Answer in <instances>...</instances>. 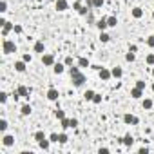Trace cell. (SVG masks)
Masks as SVG:
<instances>
[{
    "instance_id": "6da1fadb",
    "label": "cell",
    "mask_w": 154,
    "mask_h": 154,
    "mask_svg": "<svg viewBox=\"0 0 154 154\" xmlns=\"http://www.w3.org/2000/svg\"><path fill=\"white\" fill-rule=\"evenodd\" d=\"M16 51V45H15V42L13 40H4V53H15Z\"/></svg>"
},
{
    "instance_id": "7a4b0ae2",
    "label": "cell",
    "mask_w": 154,
    "mask_h": 154,
    "mask_svg": "<svg viewBox=\"0 0 154 154\" xmlns=\"http://www.w3.org/2000/svg\"><path fill=\"white\" fill-rule=\"evenodd\" d=\"M73 78V84H75L76 87H80V85H84V82H85V75H82V73H78V75H75V76H71Z\"/></svg>"
},
{
    "instance_id": "3957f363",
    "label": "cell",
    "mask_w": 154,
    "mask_h": 154,
    "mask_svg": "<svg viewBox=\"0 0 154 154\" xmlns=\"http://www.w3.org/2000/svg\"><path fill=\"white\" fill-rule=\"evenodd\" d=\"M98 75H100V78H102V80H109V78L112 76V73H111L109 69H105V67H100Z\"/></svg>"
},
{
    "instance_id": "277c9868",
    "label": "cell",
    "mask_w": 154,
    "mask_h": 154,
    "mask_svg": "<svg viewBox=\"0 0 154 154\" xmlns=\"http://www.w3.org/2000/svg\"><path fill=\"white\" fill-rule=\"evenodd\" d=\"M16 92H18L20 96H24V98H29V92H31V89H27L25 85H20L18 89H16Z\"/></svg>"
},
{
    "instance_id": "5b68a950",
    "label": "cell",
    "mask_w": 154,
    "mask_h": 154,
    "mask_svg": "<svg viewBox=\"0 0 154 154\" xmlns=\"http://www.w3.org/2000/svg\"><path fill=\"white\" fill-rule=\"evenodd\" d=\"M56 9H58V11H65V9H69L67 0H56Z\"/></svg>"
},
{
    "instance_id": "8992f818",
    "label": "cell",
    "mask_w": 154,
    "mask_h": 154,
    "mask_svg": "<svg viewBox=\"0 0 154 154\" xmlns=\"http://www.w3.org/2000/svg\"><path fill=\"white\" fill-rule=\"evenodd\" d=\"M58 96H60V94H58V91L55 89V87H51V89L47 91V98L51 100V102H55V100H58Z\"/></svg>"
},
{
    "instance_id": "52a82bcc",
    "label": "cell",
    "mask_w": 154,
    "mask_h": 154,
    "mask_svg": "<svg viewBox=\"0 0 154 154\" xmlns=\"http://www.w3.org/2000/svg\"><path fill=\"white\" fill-rule=\"evenodd\" d=\"M42 62H44V65H55V56L53 55H44Z\"/></svg>"
},
{
    "instance_id": "ba28073f",
    "label": "cell",
    "mask_w": 154,
    "mask_h": 154,
    "mask_svg": "<svg viewBox=\"0 0 154 154\" xmlns=\"http://www.w3.org/2000/svg\"><path fill=\"white\" fill-rule=\"evenodd\" d=\"M123 122H125V123H134V125H136V123H140V120H138L136 116H132V114H125V116H123Z\"/></svg>"
},
{
    "instance_id": "9c48e42d",
    "label": "cell",
    "mask_w": 154,
    "mask_h": 154,
    "mask_svg": "<svg viewBox=\"0 0 154 154\" xmlns=\"http://www.w3.org/2000/svg\"><path fill=\"white\" fill-rule=\"evenodd\" d=\"M96 25H98L100 31H105L107 27H109V24H107V18H100L98 22H96Z\"/></svg>"
},
{
    "instance_id": "30bf717a",
    "label": "cell",
    "mask_w": 154,
    "mask_h": 154,
    "mask_svg": "<svg viewBox=\"0 0 154 154\" xmlns=\"http://www.w3.org/2000/svg\"><path fill=\"white\" fill-rule=\"evenodd\" d=\"M2 143H4L5 147H11L13 143H15V138H13V136H9V134H5V136L2 138Z\"/></svg>"
},
{
    "instance_id": "8fae6325",
    "label": "cell",
    "mask_w": 154,
    "mask_h": 154,
    "mask_svg": "<svg viewBox=\"0 0 154 154\" xmlns=\"http://www.w3.org/2000/svg\"><path fill=\"white\" fill-rule=\"evenodd\" d=\"M131 96H132V98H142V96H143V89H140V87H134V89L131 91Z\"/></svg>"
},
{
    "instance_id": "7c38bea8",
    "label": "cell",
    "mask_w": 154,
    "mask_h": 154,
    "mask_svg": "<svg viewBox=\"0 0 154 154\" xmlns=\"http://www.w3.org/2000/svg\"><path fill=\"white\" fill-rule=\"evenodd\" d=\"M131 13H132V16H134V18H142L143 16V9L142 8H134Z\"/></svg>"
},
{
    "instance_id": "4fadbf2b",
    "label": "cell",
    "mask_w": 154,
    "mask_h": 154,
    "mask_svg": "<svg viewBox=\"0 0 154 154\" xmlns=\"http://www.w3.org/2000/svg\"><path fill=\"white\" fill-rule=\"evenodd\" d=\"M2 27H4V35H8L9 31H13V29H15V24H11V22H5V24L2 25Z\"/></svg>"
},
{
    "instance_id": "5bb4252c",
    "label": "cell",
    "mask_w": 154,
    "mask_h": 154,
    "mask_svg": "<svg viewBox=\"0 0 154 154\" xmlns=\"http://www.w3.org/2000/svg\"><path fill=\"white\" fill-rule=\"evenodd\" d=\"M64 64H55V65H53V71H55L56 73V75H62V73H64Z\"/></svg>"
},
{
    "instance_id": "9a60e30c",
    "label": "cell",
    "mask_w": 154,
    "mask_h": 154,
    "mask_svg": "<svg viewBox=\"0 0 154 154\" xmlns=\"http://www.w3.org/2000/svg\"><path fill=\"white\" fill-rule=\"evenodd\" d=\"M112 76L114 78H122V75H123V71H122V67H112Z\"/></svg>"
},
{
    "instance_id": "2e32d148",
    "label": "cell",
    "mask_w": 154,
    "mask_h": 154,
    "mask_svg": "<svg viewBox=\"0 0 154 154\" xmlns=\"http://www.w3.org/2000/svg\"><path fill=\"white\" fill-rule=\"evenodd\" d=\"M107 24H109V27H116L118 18L116 16H107Z\"/></svg>"
},
{
    "instance_id": "e0dca14e",
    "label": "cell",
    "mask_w": 154,
    "mask_h": 154,
    "mask_svg": "<svg viewBox=\"0 0 154 154\" xmlns=\"http://www.w3.org/2000/svg\"><path fill=\"white\" fill-rule=\"evenodd\" d=\"M15 69H16L18 73H24V71H25V62H24V60H22V62H16V64H15Z\"/></svg>"
},
{
    "instance_id": "ac0fdd59",
    "label": "cell",
    "mask_w": 154,
    "mask_h": 154,
    "mask_svg": "<svg viewBox=\"0 0 154 154\" xmlns=\"http://www.w3.org/2000/svg\"><path fill=\"white\" fill-rule=\"evenodd\" d=\"M60 123H62V129L65 131V129H69V127H71V120L69 118H62V120H60Z\"/></svg>"
},
{
    "instance_id": "d6986e66",
    "label": "cell",
    "mask_w": 154,
    "mask_h": 154,
    "mask_svg": "<svg viewBox=\"0 0 154 154\" xmlns=\"http://www.w3.org/2000/svg\"><path fill=\"white\" fill-rule=\"evenodd\" d=\"M132 142H134V140H132V136H131V134H127V136L122 140V143H123V145H127V147H131V145H132Z\"/></svg>"
},
{
    "instance_id": "ffe728a7",
    "label": "cell",
    "mask_w": 154,
    "mask_h": 154,
    "mask_svg": "<svg viewBox=\"0 0 154 154\" xmlns=\"http://www.w3.org/2000/svg\"><path fill=\"white\" fill-rule=\"evenodd\" d=\"M35 140H36V142L40 143V142H42V140H45V134H44L42 131H38V132H35Z\"/></svg>"
},
{
    "instance_id": "44dd1931",
    "label": "cell",
    "mask_w": 154,
    "mask_h": 154,
    "mask_svg": "<svg viewBox=\"0 0 154 154\" xmlns=\"http://www.w3.org/2000/svg\"><path fill=\"white\" fill-rule=\"evenodd\" d=\"M35 53H44V42H36L35 44Z\"/></svg>"
},
{
    "instance_id": "7402d4cb",
    "label": "cell",
    "mask_w": 154,
    "mask_h": 154,
    "mask_svg": "<svg viewBox=\"0 0 154 154\" xmlns=\"http://www.w3.org/2000/svg\"><path fill=\"white\" fill-rule=\"evenodd\" d=\"M142 105H143V109H151V107H152V100L151 98H145Z\"/></svg>"
},
{
    "instance_id": "603a6c76",
    "label": "cell",
    "mask_w": 154,
    "mask_h": 154,
    "mask_svg": "<svg viewBox=\"0 0 154 154\" xmlns=\"http://www.w3.org/2000/svg\"><path fill=\"white\" fill-rule=\"evenodd\" d=\"M78 65H80V67H89V60H87V58H80Z\"/></svg>"
},
{
    "instance_id": "cb8c5ba5",
    "label": "cell",
    "mask_w": 154,
    "mask_h": 154,
    "mask_svg": "<svg viewBox=\"0 0 154 154\" xmlns=\"http://www.w3.org/2000/svg\"><path fill=\"white\" fill-rule=\"evenodd\" d=\"M5 131H8V122L2 118L0 120V132H5Z\"/></svg>"
},
{
    "instance_id": "d4e9b609",
    "label": "cell",
    "mask_w": 154,
    "mask_h": 154,
    "mask_svg": "<svg viewBox=\"0 0 154 154\" xmlns=\"http://www.w3.org/2000/svg\"><path fill=\"white\" fill-rule=\"evenodd\" d=\"M49 142H51V140H47V138H45V140H42V142H40V147L47 151V149H49Z\"/></svg>"
},
{
    "instance_id": "484cf974",
    "label": "cell",
    "mask_w": 154,
    "mask_h": 154,
    "mask_svg": "<svg viewBox=\"0 0 154 154\" xmlns=\"http://www.w3.org/2000/svg\"><path fill=\"white\" fill-rule=\"evenodd\" d=\"M134 53H132V51H129V53H127V55H125V60H127V62H134Z\"/></svg>"
},
{
    "instance_id": "4316f807",
    "label": "cell",
    "mask_w": 154,
    "mask_h": 154,
    "mask_svg": "<svg viewBox=\"0 0 154 154\" xmlns=\"http://www.w3.org/2000/svg\"><path fill=\"white\" fill-rule=\"evenodd\" d=\"M22 114H24V116L31 114V105H24V107H22Z\"/></svg>"
},
{
    "instance_id": "83f0119b",
    "label": "cell",
    "mask_w": 154,
    "mask_h": 154,
    "mask_svg": "<svg viewBox=\"0 0 154 154\" xmlns=\"http://www.w3.org/2000/svg\"><path fill=\"white\" fill-rule=\"evenodd\" d=\"M100 40H102V42L105 44V42H109V40H111V36L107 35V33H103V31H102V35H100Z\"/></svg>"
},
{
    "instance_id": "f1b7e54d",
    "label": "cell",
    "mask_w": 154,
    "mask_h": 154,
    "mask_svg": "<svg viewBox=\"0 0 154 154\" xmlns=\"http://www.w3.org/2000/svg\"><path fill=\"white\" fill-rule=\"evenodd\" d=\"M49 140H51V142H55V143H58V142H60V134H56V132H53V134L49 136Z\"/></svg>"
},
{
    "instance_id": "f546056e",
    "label": "cell",
    "mask_w": 154,
    "mask_h": 154,
    "mask_svg": "<svg viewBox=\"0 0 154 154\" xmlns=\"http://www.w3.org/2000/svg\"><path fill=\"white\" fill-rule=\"evenodd\" d=\"M5 11H8V2L2 0V2H0V13H5Z\"/></svg>"
},
{
    "instance_id": "4dcf8cb0",
    "label": "cell",
    "mask_w": 154,
    "mask_h": 154,
    "mask_svg": "<svg viewBox=\"0 0 154 154\" xmlns=\"http://www.w3.org/2000/svg\"><path fill=\"white\" fill-rule=\"evenodd\" d=\"M55 116H56L58 120H62V118H65V112L60 111V109H56V111H55Z\"/></svg>"
},
{
    "instance_id": "1f68e13d",
    "label": "cell",
    "mask_w": 154,
    "mask_h": 154,
    "mask_svg": "<svg viewBox=\"0 0 154 154\" xmlns=\"http://www.w3.org/2000/svg\"><path fill=\"white\" fill-rule=\"evenodd\" d=\"M84 96H85V100H92V96H94V91H91V89H89V91H85V94H84Z\"/></svg>"
},
{
    "instance_id": "d6a6232c",
    "label": "cell",
    "mask_w": 154,
    "mask_h": 154,
    "mask_svg": "<svg viewBox=\"0 0 154 154\" xmlns=\"http://www.w3.org/2000/svg\"><path fill=\"white\" fill-rule=\"evenodd\" d=\"M103 0H92V8H102Z\"/></svg>"
},
{
    "instance_id": "836d02e7",
    "label": "cell",
    "mask_w": 154,
    "mask_h": 154,
    "mask_svg": "<svg viewBox=\"0 0 154 154\" xmlns=\"http://www.w3.org/2000/svg\"><path fill=\"white\" fill-rule=\"evenodd\" d=\"M67 134H65V132H62V134H60V143H67Z\"/></svg>"
},
{
    "instance_id": "e575fe53",
    "label": "cell",
    "mask_w": 154,
    "mask_h": 154,
    "mask_svg": "<svg viewBox=\"0 0 154 154\" xmlns=\"http://www.w3.org/2000/svg\"><path fill=\"white\" fill-rule=\"evenodd\" d=\"M82 8H84V5L80 4V0H76V2L73 4V9H76V11H80V9H82Z\"/></svg>"
},
{
    "instance_id": "d590c367",
    "label": "cell",
    "mask_w": 154,
    "mask_h": 154,
    "mask_svg": "<svg viewBox=\"0 0 154 154\" xmlns=\"http://www.w3.org/2000/svg\"><path fill=\"white\" fill-rule=\"evenodd\" d=\"M92 102H94V103H100V102H102V94H96V92H94V96H92Z\"/></svg>"
},
{
    "instance_id": "8d00e7d4",
    "label": "cell",
    "mask_w": 154,
    "mask_h": 154,
    "mask_svg": "<svg viewBox=\"0 0 154 154\" xmlns=\"http://www.w3.org/2000/svg\"><path fill=\"white\" fill-rule=\"evenodd\" d=\"M147 45H149V47H154V35L147 38Z\"/></svg>"
},
{
    "instance_id": "74e56055",
    "label": "cell",
    "mask_w": 154,
    "mask_h": 154,
    "mask_svg": "<svg viewBox=\"0 0 154 154\" xmlns=\"http://www.w3.org/2000/svg\"><path fill=\"white\" fill-rule=\"evenodd\" d=\"M0 102H2V103H5V102H8V94H5L4 91L0 92Z\"/></svg>"
},
{
    "instance_id": "f35d334b",
    "label": "cell",
    "mask_w": 154,
    "mask_h": 154,
    "mask_svg": "<svg viewBox=\"0 0 154 154\" xmlns=\"http://www.w3.org/2000/svg\"><path fill=\"white\" fill-rule=\"evenodd\" d=\"M69 73H71V76H75V75H78V73H80V67H71Z\"/></svg>"
},
{
    "instance_id": "ab89813d",
    "label": "cell",
    "mask_w": 154,
    "mask_h": 154,
    "mask_svg": "<svg viewBox=\"0 0 154 154\" xmlns=\"http://www.w3.org/2000/svg\"><path fill=\"white\" fill-rule=\"evenodd\" d=\"M147 64H149V65H154V55H149V56H147Z\"/></svg>"
},
{
    "instance_id": "60d3db41",
    "label": "cell",
    "mask_w": 154,
    "mask_h": 154,
    "mask_svg": "<svg viewBox=\"0 0 154 154\" xmlns=\"http://www.w3.org/2000/svg\"><path fill=\"white\" fill-rule=\"evenodd\" d=\"M136 87H140V89H145V82H143V80H138V82H136Z\"/></svg>"
},
{
    "instance_id": "b9f144b4",
    "label": "cell",
    "mask_w": 154,
    "mask_h": 154,
    "mask_svg": "<svg viewBox=\"0 0 154 154\" xmlns=\"http://www.w3.org/2000/svg\"><path fill=\"white\" fill-rule=\"evenodd\" d=\"M87 11H89V8H87V5H84V8L80 9L78 13H80V15H87Z\"/></svg>"
},
{
    "instance_id": "7bdbcfd3",
    "label": "cell",
    "mask_w": 154,
    "mask_h": 154,
    "mask_svg": "<svg viewBox=\"0 0 154 154\" xmlns=\"http://www.w3.org/2000/svg\"><path fill=\"white\" fill-rule=\"evenodd\" d=\"M22 60H24L25 64H27V62H31V55H24V56H22Z\"/></svg>"
},
{
    "instance_id": "ee69618b",
    "label": "cell",
    "mask_w": 154,
    "mask_h": 154,
    "mask_svg": "<svg viewBox=\"0 0 154 154\" xmlns=\"http://www.w3.org/2000/svg\"><path fill=\"white\" fill-rule=\"evenodd\" d=\"M13 31H15V33H18V35H20V33H22V25H15V29H13Z\"/></svg>"
},
{
    "instance_id": "f6af8a7d",
    "label": "cell",
    "mask_w": 154,
    "mask_h": 154,
    "mask_svg": "<svg viewBox=\"0 0 154 154\" xmlns=\"http://www.w3.org/2000/svg\"><path fill=\"white\" fill-rule=\"evenodd\" d=\"M78 125V120L76 118H71V127H76Z\"/></svg>"
},
{
    "instance_id": "bcb514c9",
    "label": "cell",
    "mask_w": 154,
    "mask_h": 154,
    "mask_svg": "<svg viewBox=\"0 0 154 154\" xmlns=\"http://www.w3.org/2000/svg\"><path fill=\"white\" fill-rule=\"evenodd\" d=\"M73 64V56H67L65 58V65H71Z\"/></svg>"
},
{
    "instance_id": "7dc6e473",
    "label": "cell",
    "mask_w": 154,
    "mask_h": 154,
    "mask_svg": "<svg viewBox=\"0 0 154 154\" xmlns=\"http://www.w3.org/2000/svg\"><path fill=\"white\" fill-rule=\"evenodd\" d=\"M149 152V149H147V147H142V149H140V154H147Z\"/></svg>"
},
{
    "instance_id": "c3c4849f",
    "label": "cell",
    "mask_w": 154,
    "mask_h": 154,
    "mask_svg": "<svg viewBox=\"0 0 154 154\" xmlns=\"http://www.w3.org/2000/svg\"><path fill=\"white\" fill-rule=\"evenodd\" d=\"M85 5L87 8H92V0H85Z\"/></svg>"
},
{
    "instance_id": "681fc988",
    "label": "cell",
    "mask_w": 154,
    "mask_h": 154,
    "mask_svg": "<svg viewBox=\"0 0 154 154\" xmlns=\"http://www.w3.org/2000/svg\"><path fill=\"white\" fill-rule=\"evenodd\" d=\"M152 76H154V67H152Z\"/></svg>"
},
{
    "instance_id": "f907efd6",
    "label": "cell",
    "mask_w": 154,
    "mask_h": 154,
    "mask_svg": "<svg viewBox=\"0 0 154 154\" xmlns=\"http://www.w3.org/2000/svg\"><path fill=\"white\" fill-rule=\"evenodd\" d=\"M152 20H154V13H152Z\"/></svg>"
},
{
    "instance_id": "816d5d0a",
    "label": "cell",
    "mask_w": 154,
    "mask_h": 154,
    "mask_svg": "<svg viewBox=\"0 0 154 154\" xmlns=\"http://www.w3.org/2000/svg\"><path fill=\"white\" fill-rule=\"evenodd\" d=\"M152 91H154V84H152Z\"/></svg>"
},
{
    "instance_id": "f5cc1de1",
    "label": "cell",
    "mask_w": 154,
    "mask_h": 154,
    "mask_svg": "<svg viewBox=\"0 0 154 154\" xmlns=\"http://www.w3.org/2000/svg\"><path fill=\"white\" fill-rule=\"evenodd\" d=\"M80 2H82V0H80Z\"/></svg>"
}]
</instances>
